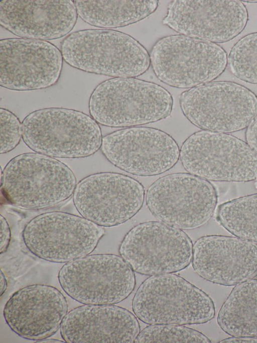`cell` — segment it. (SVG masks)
Masks as SVG:
<instances>
[{"label":"cell","instance_id":"cell-1","mask_svg":"<svg viewBox=\"0 0 257 343\" xmlns=\"http://www.w3.org/2000/svg\"><path fill=\"white\" fill-rule=\"evenodd\" d=\"M173 104L171 94L158 84L134 77H114L95 87L90 96L88 108L98 124L127 127L167 118Z\"/></svg>","mask_w":257,"mask_h":343},{"label":"cell","instance_id":"cell-2","mask_svg":"<svg viewBox=\"0 0 257 343\" xmlns=\"http://www.w3.org/2000/svg\"><path fill=\"white\" fill-rule=\"evenodd\" d=\"M63 60L80 70L114 77H134L149 68L150 55L130 35L109 29L73 32L61 45Z\"/></svg>","mask_w":257,"mask_h":343},{"label":"cell","instance_id":"cell-3","mask_svg":"<svg viewBox=\"0 0 257 343\" xmlns=\"http://www.w3.org/2000/svg\"><path fill=\"white\" fill-rule=\"evenodd\" d=\"M77 185L72 170L60 160L44 154L25 153L11 159L1 171L4 196L25 210L55 206L70 198Z\"/></svg>","mask_w":257,"mask_h":343},{"label":"cell","instance_id":"cell-4","mask_svg":"<svg viewBox=\"0 0 257 343\" xmlns=\"http://www.w3.org/2000/svg\"><path fill=\"white\" fill-rule=\"evenodd\" d=\"M22 138L35 152L52 157L83 158L101 147L98 124L82 112L64 108L33 111L22 122Z\"/></svg>","mask_w":257,"mask_h":343},{"label":"cell","instance_id":"cell-5","mask_svg":"<svg viewBox=\"0 0 257 343\" xmlns=\"http://www.w3.org/2000/svg\"><path fill=\"white\" fill-rule=\"evenodd\" d=\"M132 308L138 318L150 325L203 324L215 314L208 294L171 273L146 279L135 294Z\"/></svg>","mask_w":257,"mask_h":343},{"label":"cell","instance_id":"cell-6","mask_svg":"<svg viewBox=\"0 0 257 343\" xmlns=\"http://www.w3.org/2000/svg\"><path fill=\"white\" fill-rule=\"evenodd\" d=\"M150 57L160 80L183 89L211 81L223 72L227 63L226 53L218 45L182 34L159 39Z\"/></svg>","mask_w":257,"mask_h":343},{"label":"cell","instance_id":"cell-7","mask_svg":"<svg viewBox=\"0 0 257 343\" xmlns=\"http://www.w3.org/2000/svg\"><path fill=\"white\" fill-rule=\"evenodd\" d=\"M184 168L206 180L245 182L257 178V154L245 142L224 133L197 131L183 143Z\"/></svg>","mask_w":257,"mask_h":343},{"label":"cell","instance_id":"cell-8","mask_svg":"<svg viewBox=\"0 0 257 343\" xmlns=\"http://www.w3.org/2000/svg\"><path fill=\"white\" fill-rule=\"evenodd\" d=\"M180 105L186 118L203 130L231 133L248 127L257 116V97L230 81H213L184 92Z\"/></svg>","mask_w":257,"mask_h":343},{"label":"cell","instance_id":"cell-9","mask_svg":"<svg viewBox=\"0 0 257 343\" xmlns=\"http://www.w3.org/2000/svg\"><path fill=\"white\" fill-rule=\"evenodd\" d=\"M65 293L86 305H113L125 299L136 285L134 271L120 256L94 254L74 260L60 270Z\"/></svg>","mask_w":257,"mask_h":343},{"label":"cell","instance_id":"cell-10","mask_svg":"<svg viewBox=\"0 0 257 343\" xmlns=\"http://www.w3.org/2000/svg\"><path fill=\"white\" fill-rule=\"evenodd\" d=\"M105 234L103 227L85 218L61 211L37 215L22 232L25 245L43 260L66 263L87 255Z\"/></svg>","mask_w":257,"mask_h":343},{"label":"cell","instance_id":"cell-11","mask_svg":"<svg viewBox=\"0 0 257 343\" xmlns=\"http://www.w3.org/2000/svg\"><path fill=\"white\" fill-rule=\"evenodd\" d=\"M146 204L160 221L182 230L199 228L211 218L217 195L207 180L189 173L165 176L148 189Z\"/></svg>","mask_w":257,"mask_h":343},{"label":"cell","instance_id":"cell-12","mask_svg":"<svg viewBox=\"0 0 257 343\" xmlns=\"http://www.w3.org/2000/svg\"><path fill=\"white\" fill-rule=\"evenodd\" d=\"M193 246L181 229L161 221H148L129 230L118 251L134 272L153 276L187 268L192 261Z\"/></svg>","mask_w":257,"mask_h":343},{"label":"cell","instance_id":"cell-13","mask_svg":"<svg viewBox=\"0 0 257 343\" xmlns=\"http://www.w3.org/2000/svg\"><path fill=\"white\" fill-rule=\"evenodd\" d=\"M145 195L137 180L119 173L101 172L77 184L73 201L82 217L100 226L111 227L134 216L143 206Z\"/></svg>","mask_w":257,"mask_h":343},{"label":"cell","instance_id":"cell-14","mask_svg":"<svg viewBox=\"0 0 257 343\" xmlns=\"http://www.w3.org/2000/svg\"><path fill=\"white\" fill-rule=\"evenodd\" d=\"M113 165L134 175L153 176L173 167L180 156L179 146L169 134L146 127L120 129L102 138L100 147Z\"/></svg>","mask_w":257,"mask_h":343},{"label":"cell","instance_id":"cell-15","mask_svg":"<svg viewBox=\"0 0 257 343\" xmlns=\"http://www.w3.org/2000/svg\"><path fill=\"white\" fill-rule=\"evenodd\" d=\"M63 58L45 40L13 38L0 41V85L19 91L46 89L58 81Z\"/></svg>","mask_w":257,"mask_h":343},{"label":"cell","instance_id":"cell-16","mask_svg":"<svg viewBox=\"0 0 257 343\" xmlns=\"http://www.w3.org/2000/svg\"><path fill=\"white\" fill-rule=\"evenodd\" d=\"M248 14L236 0H175L168 5L163 23L182 35L223 43L245 28Z\"/></svg>","mask_w":257,"mask_h":343},{"label":"cell","instance_id":"cell-17","mask_svg":"<svg viewBox=\"0 0 257 343\" xmlns=\"http://www.w3.org/2000/svg\"><path fill=\"white\" fill-rule=\"evenodd\" d=\"M68 303L57 288L33 284L16 291L6 302L3 315L10 328L23 338L38 341L53 335L67 314Z\"/></svg>","mask_w":257,"mask_h":343},{"label":"cell","instance_id":"cell-18","mask_svg":"<svg viewBox=\"0 0 257 343\" xmlns=\"http://www.w3.org/2000/svg\"><path fill=\"white\" fill-rule=\"evenodd\" d=\"M192 265L203 279L234 286L257 275V242L223 235H206L193 246Z\"/></svg>","mask_w":257,"mask_h":343},{"label":"cell","instance_id":"cell-19","mask_svg":"<svg viewBox=\"0 0 257 343\" xmlns=\"http://www.w3.org/2000/svg\"><path fill=\"white\" fill-rule=\"evenodd\" d=\"M77 13L71 0H3L0 24L20 38H62L74 28Z\"/></svg>","mask_w":257,"mask_h":343},{"label":"cell","instance_id":"cell-20","mask_svg":"<svg viewBox=\"0 0 257 343\" xmlns=\"http://www.w3.org/2000/svg\"><path fill=\"white\" fill-rule=\"evenodd\" d=\"M140 331L137 317L113 305H84L67 313L60 334L69 343H132Z\"/></svg>","mask_w":257,"mask_h":343},{"label":"cell","instance_id":"cell-21","mask_svg":"<svg viewBox=\"0 0 257 343\" xmlns=\"http://www.w3.org/2000/svg\"><path fill=\"white\" fill-rule=\"evenodd\" d=\"M78 16L96 27L111 29L137 23L155 12L157 0L101 1L75 0Z\"/></svg>","mask_w":257,"mask_h":343},{"label":"cell","instance_id":"cell-22","mask_svg":"<svg viewBox=\"0 0 257 343\" xmlns=\"http://www.w3.org/2000/svg\"><path fill=\"white\" fill-rule=\"evenodd\" d=\"M217 322L231 336L257 337V279L232 289L218 312Z\"/></svg>","mask_w":257,"mask_h":343},{"label":"cell","instance_id":"cell-23","mask_svg":"<svg viewBox=\"0 0 257 343\" xmlns=\"http://www.w3.org/2000/svg\"><path fill=\"white\" fill-rule=\"evenodd\" d=\"M215 219L234 236L257 242V193L219 205Z\"/></svg>","mask_w":257,"mask_h":343},{"label":"cell","instance_id":"cell-24","mask_svg":"<svg viewBox=\"0 0 257 343\" xmlns=\"http://www.w3.org/2000/svg\"><path fill=\"white\" fill-rule=\"evenodd\" d=\"M228 63L237 78L257 84V33L242 37L231 48Z\"/></svg>","mask_w":257,"mask_h":343},{"label":"cell","instance_id":"cell-25","mask_svg":"<svg viewBox=\"0 0 257 343\" xmlns=\"http://www.w3.org/2000/svg\"><path fill=\"white\" fill-rule=\"evenodd\" d=\"M206 335L183 325L151 324L139 334L135 342H200L210 343Z\"/></svg>","mask_w":257,"mask_h":343},{"label":"cell","instance_id":"cell-26","mask_svg":"<svg viewBox=\"0 0 257 343\" xmlns=\"http://www.w3.org/2000/svg\"><path fill=\"white\" fill-rule=\"evenodd\" d=\"M1 154L9 152L20 143L22 138V123L10 111L0 109Z\"/></svg>","mask_w":257,"mask_h":343},{"label":"cell","instance_id":"cell-27","mask_svg":"<svg viewBox=\"0 0 257 343\" xmlns=\"http://www.w3.org/2000/svg\"><path fill=\"white\" fill-rule=\"evenodd\" d=\"M11 230L5 217L1 215V246L0 252H5L9 247L11 240Z\"/></svg>","mask_w":257,"mask_h":343},{"label":"cell","instance_id":"cell-28","mask_svg":"<svg viewBox=\"0 0 257 343\" xmlns=\"http://www.w3.org/2000/svg\"><path fill=\"white\" fill-rule=\"evenodd\" d=\"M245 139L247 144L257 154V116L247 127Z\"/></svg>","mask_w":257,"mask_h":343},{"label":"cell","instance_id":"cell-29","mask_svg":"<svg viewBox=\"0 0 257 343\" xmlns=\"http://www.w3.org/2000/svg\"><path fill=\"white\" fill-rule=\"evenodd\" d=\"M221 343L251 342L257 343V337L252 336H233L222 339Z\"/></svg>","mask_w":257,"mask_h":343},{"label":"cell","instance_id":"cell-30","mask_svg":"<svg viewBox=\"0 0 257 343\" xmlns=\"http://www.w3.org/2000/svg\"><path fill=\"white\" fill-rule=\"evenodd\" d=\"M8 287V282L6 277L3 272L2 270L1 271V296L5 293Z\"/></svg>","mask_w":257,"mask_h":343},{"label":"cell","instance_id":"cell-31","mask_svg":"<svg viewBox=\"0 0 257 343\" xmlns=\"http://www.w3.org/2000/svg\"><path fill=\"white\" fill-rule=\"evenodd\" d=\"M65 341L63 340H61L60 339H54V338H46L42 340H40L38 341H36V342H41V343H48V342H65Z\"/></svg>","mask_w":257,"mask_h":343},{"label":"cell","instance_id":"cell-32","mask_svg":"<svg viewBox=\"0 0 257 343\" xmlns=\"http://www.w3.org/2000/svg\"><path fill=\"white\" fill-rule=\"evenodd\" d=\"M254 186H255V188L257 189V178L255 179V182L254 183Z\"/></svg>","mask_w":257,"mask_h":343}]
</instances>
